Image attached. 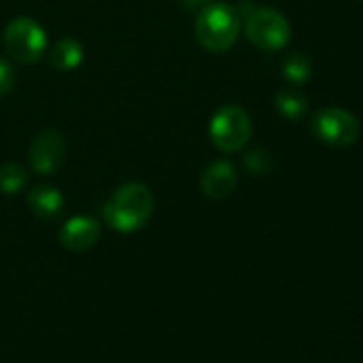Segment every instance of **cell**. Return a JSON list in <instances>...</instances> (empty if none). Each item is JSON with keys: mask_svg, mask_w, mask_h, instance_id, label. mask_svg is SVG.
I'll return each instance as SVG.
<instances>
[{"mask_svg": "<svg viewBox=\"0 0 363 363\" xmlns=\"http://www.w3.org/2000/svg\"><path fill=\"white\" fill-rule=\"evenodd\" d=\"M154 193L141 182H126L118 186L103 206V220L118 233H135L154 216Z\"/></svg>", "mask_w": 363, "mask_h": 363, "instance_id": "1", "label": "cell"}, {"mask_svg": "<svg viewBox=\"0 0 363 363\" xmlns=\"http://www.w3.org/2000/svg\"><path fill=\"white\" fill-rule=\"evenodd\" d=\"M242 30V18L238 9H233L227 3H208L201 7L197 22H195V35L203 50L212 54H223L231 50L240 37Z\"/></svg>", "mask_w": 363, "mask_h": 363, "instance_id": "2", "label": "cell"}, {"mask_svg": "<svg viewBox=\"0 0 363 363\" xmlns=\"http://www.w3.org/2000/svg\"><path fill=\"white\" fill-rule=\"evenodd\" d=\"M246 39L263 52H280L289 45L293 28L289 20L269 7H255L244 18Z\"/></svg>", "mask_w": 363, "mask_h": 363, "instance_id": "3", "label": "cell"}, {"mask_svg": "<svg viewBox=\"0 0 363 363\" xmlns=\"http://www.w3.org/2000/svg\"><path fill=\"white\" fill-rule=\"evenodd\" d=\"M3 43L7 54L22 65H33L48 54L45 30L37 20L28 16H20L7 24Z\"/></svg>", "mask_w": 363, "mask_h": 363, "instance_id": "4", "label": "cell"}, {"mask_svg": "<svg viewBox=\"0 0 363 363\" xmlns=\"http://www.w3.org/2000/svg\"><path fill=\"white\" fill-rule=\"evenodd\" d=\"M210 141L225 154L240 152L252 137V120L240 105H223L210 120Z\"/></svg>", "mask_w": 363, "mask_h": 363, "instance_id": "5", "label": "cell"}, {"mask_svg": "<svg viewBox=\"0 0 363 363\" xmlns=\"http://www.w3.org/2000/svg\"><path fill=\"white\" fill-rule=\"evenodd\" d=\"M312 133L331 147H348L359 139L361 124L354 113L342 107H325L312 120Z\"/></svg>", "mask_w": 363, "mask_h": 363, "instance_id": "6", "label": "cell"}, {"mask_svg": "<svg viewBox=\"0 0 363 363\" xmlns=\"http://www.w3.org/2000/svg\"><path fill=\"white\" fill-rule=\"evenodd\" d=\"M65 158H67V143H65V137L60 135V130L48 128L33 139L28 160H30V169L35 173H39L43 177L54 175L65 164Z\"/></svg>", "mask_w": 363, "mask_h": 363, "instance_id": "7", "label": "cell"}, {"mask_svg": "<svg viewBox=\"0 0 363 363\" xmlns=\"http://www.w3.org/2000/svg\"><path fill=\"white\" fill-rule=\"evenodd\" d=\"M101 235H103V225L94 216L77 214L60 227L58 240L62 248L71 252H86L99 244Z\"/></svg>", "mask_w": 363, "mask_h": 363, "instance_id": "8", "label": "cell"}, {"mask_svg": "<svg viewBox=\"0 0 363 363\" xmlns=\"http://www.w3.org/2000/svg\"><path fill=\"white\" fill-rule=\"evenodd\" d=\"M238 169L229 160H214L203 169L201 191L210 199H225L238 189Z\"/></svg>", "mask_w": 363, "mask_h": 363, "instance_id": "9", "label": "cell"}, {"mask_svg": "<svg viewBox=\"0 0 363 363\" xmlns=\"http://www.w3.org/2000/svg\"><path fill=\"white\" fill-rule=\"evenodd\" d=\"M65 195L60 193V189L50 186V184H39L35 189H30L28 193V208L33 210V214H37L43 220H54L65 212Z\"/></svg>", "mask_w": 363, "mask_h": 363, "instance_id": "10", "label": "cell"}, {"mask_svg": "<svg viewBox=\"0 0 363 363\" xmlns=\"http://www.w3.org/2000/svg\"><path fill=\"white\" fill-rule=\"evenodd\" d=\"M82 62H84V45L73 37L60 39L50 52V67L54 71L69 73L75 71Z\"/></svg>", "mask_w": 363, "mask_h": 363, "instance_id": "11", "label": "cell"}, {"mask_svg": "<svg viewBox=\"0 0 363 363\" xmlns=\"http://www.w3.org/2000/svg\"><path fill=\"white\" fill-rule=\"evenodd\" d=\"M276 109L282 118L297 122L308 113V99L301 90L297 88H284L276 94Z\"/></svg>", "mask_w": 363, "mask_h": 363, "instance_id": "12", "label": "cell"}, {"mask_svg": "<svg viewBox=\"0 0 363 363\" xmlns=\"http://www.w3.org/2000/svg\"><path fill=\"white\" fill-rule=\"evenodd\" d=\"M30 173L20 162H5L0 164V193L3 195H18L28 186Z\"/></svg>", "mask_w": 363, "mask_h": 363, "instance_id": "13", "label": "cell"}, {"mask_svg": "<svg viewBox=\"0 0 363 363\" xmlns=\"http://www.w3.org/2000/svg\"><path fill=\"white\" fill-rule=\"evenodd\" d=\"M282 77L293 86H303L312 77V62L303 54H289L282 62Z\"/></svg>", "mask_w": 363, "mask_h": 363, "instance_id": "14", "label": "cell"}, {"mask_svg": "<svg viewBox=\"0 0 363 363\" xmlns=\"http://www.w3.org/2000/svg\"><path fill=\"white\" fill-rule=\"evenodd\" d=\"M244 164L246 169L252 173V175H267L272 171V154L263 147H257V150H250L246 156H244Z\"/></svg>", "mask_w": 363, "mask_h": 363, "instance_id": "15", "label": "cell"}, {"mask_svg": "<svg viewBox=\"0 0 363 363\" xmlns=\"http://www.w3.org/2000/svg\"><path fill=\"white\" fill-rule=\"evenodd\" d=\"M16 84H18V73L13 65L0 56V96H7L9 92H13Z\"/></svg>", "mask_w": 363, "mask_h": 363, "instance_id": "16", "label": "cell"}, {"mask_svg": "<svg viewBox=\"0 0 363 363\" xmlns=\"http://www.w3.org/2000/svg\"><path fill=\"white\" fill-rule=\"evenodd\" d=\"M184 3L186 9H199V7H206L208 3H212V0H182Z\"/></svg>", "mask_w": 363, "mask_h": 363, "instance_id": "17", "label": "cell"}]
</instances>
